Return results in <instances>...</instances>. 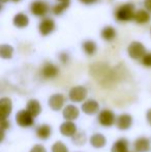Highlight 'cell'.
Listing matches in <instances>:
<instances>
[{"mask_svg": "<svg viewBox=\"0 0 151 152\" xmlns=\"http://www.w3.org/2000/svg\"><path fill=\"white\" fill-rule=\"evenodd\" d=\"M135 5L133 3H125L120 5L115 12V18L120 22H127L135 19Z\"/></svg>", "mask_w": 151, "mask_h": 152, "instance_id": "1", "label": "cell"}, {"mask_svg": "<svg viewBox=\"0 0 151 152\" xmlns=\"http://www.w3.org/2000/svg\"><path fill=\"white\" fill-rule=\"evenodd\" d=\"M127 52H128V55L131 58L135 59V60H139V59H142L146 52V48L143 44L139 42H133L129 44L128 48H127Z\"/></svg>", "mask_w": 151, "mask_h": 152, "instance_id": "2", "label": "cell"}, {"mask_svg": "<svg viewBox=\"0 0 151 152\" xmlns=\"http://www.w3.org/2000/svg\"><path fill=\"white\" fill-rule=\"evenodd\" d=\"M116 116L111 110H108V109H105V110L101 111L98 114V117H97V121L104 127H111L112 125H114L116 123Z\"/></svg>", "mask_w": 151, "mask_h": 152, "instance_id": "3", "label": "cell"}, {"mask_svg": "<svg viewBox=\"0 0 151 152\" xmlns=\"http://www.w3.org/2000/svg\"><path fill=\"white\" fill-rule=\"evenodd\" d=\"M88 95V90L84 86H75L69 90V97L73 102H85Z\"/></svg>", "mask_w": 151, "mask_h": 152, "instance_id": "4", "label": "cell"}, {"mask_svg": "<svg viewBox=\"0 0 151 152\" xmlns=\"http://www.w3.org/2000/svg\"><path fill=\"white\" fill-rule=\"evenodd\" d=\"M16 122L21 127H30L34 124V118L27 110H20L16 114Z\"/></svg>", "mask_w": 151, "mask_h": 152, "instance_id": "5", "label": "cell"}, {"mask_svg": "<svg viewBox=\"0 0 151 152\" xmlns=\"http://www.w3.org/2000/svg\"><path fill=\"white\" fill-rule=\"evenodd\" d=\"M65 102V97L63 94L61 93H55L53 95L50 96L48 100V104L53 111L57 112V111H60L63 109Z\"/></svg>", "mask_w": 151, "mask_h": 152, "instance_id": "6", "label": "cell"}, {"mask_svg": "<svg viewBox=\"0 0 151 152\" xmlns=\"http://www.w3.org/2000/svg\"><path fill=\"white\" fill-rule=\"evenodd\" d=\"M40 74H42V78L44 79H54L59 75V68L55 64L51 63V62H47L42 67Z\"/></svg>", "mask_w": 151, "mask_h": 152, "instance_id": "7", "label": "cell"}, {"mask_svg": "<svg viewBox=\"0 0 151 152\" xmlns=\"http://www.w3.org/2000/svg\"><path fill=\"white\" fill-rule=\"evenodd\" d=\"M12 102L9 97H2L0 99V114H1V120H6L12 114Z\"/></svg>", "mask_w": 151, "mask_h": 152, "instance_id": "8", "label": "cell"}, {"mask_svg": "<svg viewBox=\"0 0 151 152\" xmlns=\"http://www.w3.org/2000/svg\"><path fill=\"white\" fill-rule=\"evenodd\" d=\"M30 10L34 16L42 17L48 12V4L42 0H35L31 3Z\"/></svg>", "mask_w": 151, "mask_h": 152, "instance_id": "9", "label": "cell"}, {"mask_svg": "<svg viewBox=\"0 0 151 152\" xmlns=\"http://www.w3.org/2000/svg\"><path fill=\"white\" fill-rule=\"evenodd\" d=\"M59 130H60V134L62 136L67 137V138H73L78 132L77 125L74 123V121H64L63 123H61Z\"/></svg>", "mask_w": 151, "mask_h": 152, "instance_id": "10", "label": "cell"}, {"mask_svg": "<svg viewBox=\"0 0 151 152\" xmlns=\"http://www.w3.org/2000/svg\"><path fill=\"white\" fill-rule=\"evenodd\" d=\"M116 126L118 127V129L120 130H127L131 128V126L133 125V117L129 114H121L117 117L116 119Z\"/></svg>", "mask_w": 151, "mask_h": 152, "instance_id": "11", "label": "cell"}, {"mask_svg": "<svg viewBox=\"0 0 151 152\" xmlns=\"http://www.w3.org/2000/svg\"><path fill=\"white\" fill-rule=\"evenodd\" d=\"M62 115L65 121H75L80 116V111L75 104H67L63 109Z\"/></svg>", "mask_w": 151, "mask_h": 152, "instance_id": "12", "label": "cell"}, {"mask_svg": "<svg viewBox=\"0 0 151 152\" xmlns=\"http://www.w3.org/2000/svg\"><path fill=\"white\" fill-rule=\"evenodd\" d=\"M38 29H39V33L42 35L46 36L49 35L50 33H52L55 29V23L54 21L51 18H44L40 21L39 26H38Z\"/></svg>", "mask_w": 151, "mask_h": 152, "instance_id": "13", "label": "cell"}, {"mask_svg": "<svg viewBox=\"0 0 151 152\" xmlns=\"http://www.w3.org/2000/svg\"><path fill=\"white\" fill-rule=\"evenodd\" d=\"M82 111L86 115H95L99 111V104L94 99H87L82 104Z\"/></svg>", "mask_w": 151, "mask_h": 152, "instance_id": "14", "label": "cell"}, {"mask_svg": "<svg viewBox=\"0 0 151 152\" xmlns=\"http://www.w3.org/2000/svg\"><path fill=\"white\" fill-rule=\"evenodd\" d=\"M151 142L146 137H140L133 143V148L136 152H148L150 150Z\"/></svg>", "mask_w": 151, "mask_h": 152, "instance_id": "15", "label": "cell"}, {"mask_svg": "<svg viewBox=\"0 0 151 152\" xmlns=\"http://www.w3.org/2000/svg\"><path fill=\"white\" fill-rule=\"evenodd\" d=\"M36 137L40 140H48L52 134V126L49 124H40L36 127L35 130Z\"/></svg>", "mask_w": 151, "mask_h": 152, "instance_id": "16", "label": "cell"}, {"mask_svg": "<svg viewBox=\"0 0 151 152\" xmlns=\"http://www.w3.org/2000/svg\"><path fill=\"white\" fill-rule=\"evenodd\" d=\"M26 110L32 115L33 118H36L42 112V106L37 99H30L26 104Z\"/></svg>", "mask_w": 151, "mask_h": 152, "instance_id": "17", "label": "cell"}, {"mask_svg": "<svg viewBox=\"0 0 151 152\" xmlns=\"http://www.w3.org/2000/svg\"><path fill=\"white\" fill-rule=\"evenodd\" d=\"M90 145L94 148H103L107 144V139L101 134H94L90 137Z\"/></svg>", "mask_w": 151, "mask_h": 152, "instance_id": "18", "label": "cell"}, {"mask_svg": "<svg viewBox=\"0 0 151 152\" xmlns=\"http://www.w3.org/2000/svg\"><path fill=\"white\" fill-rule=\"evenodd\" d=\"M111 152H128V141L125 138H120L112 145Z\"/></svg>", "mask_w": 151, "mask_h": 152, "instance_id": "19", "label": "cell"}, {"mask_svg": "<svg viewBox=\"0 0 151 152\" xmlns=\"http://www.w3.org/2000/svg\"><path fill=\"white\" fill-rule=\"evenodd\" d=\"M29 24V19L26 15L19 12L14 17V25L18 28H24Z\"/></svg>", "mask_w": 151, "mask_h": 152, "instance_id": "20", "label": "cell"}, {"mask_svg": "<svg viewBox=\"0 0 151 152\" xmlns=\"http://www.w3.org/2000/svg\"><path fill=\"white\" fill-rule=\"evenodd\" d=\"M150 15L148 12L144 10H140L138 12H136L135 15V19L133 20L138 23V24H145V23L149 22L150 21Z\"/></svg>", "mask_w": 151, "mask_h": 152, "instance_id": "21", "label": "cell"}, {"mask_svg": "<svg viewBox=\"0 0 151 152\" xmlns=\"http://www.w3.org/2000/svg\"><path fill=\"white\" fill-rule=\"evenodd\" d=\"M14 54V48L9 45L3 44L0 46V56L2 59H10Z\"/></svg>", "mask_w": 151, "mask_h": 152, "instance_id": "22", "label": "cell"}, {"mask_svg": "<svg viewBox=\"0 0 151 152\" xmlns=\"http://www.w3.org/2000/svg\"><path fill=\"white\" fill-rule=\"evenodd\" d=\"M83 50L89 56H92L95 54L97 50V46L93 40H86V42H83Z\"/></svg>", "mask_w": 151, "mask_h": 152, "instance_id": "23", "label": "cell"}, {"mask_svg": "<svg viewBox=\"0 0 151 152\" xmlns=\"http://www.w3.org/2000/svg\"><path fill=\"white\" fill-rule=\"evenodd\" d=\"M101 36L104 39L106 40H112L116 36V30L114 29V27L112 26H106L105 28L101 30Z\"/></svg>", "mask_w": 151, "mask_h": 152, "instance_id": "24", "label": "cell"}, {"mask_svg": "<svg viewBox=\"0 0 151 152\" xmlns=\"http://www.w3.org/2000/svg\"><path fill=\"white\" fill-rule=\"evenodd\" d=\"M71 140H73V143L76 146H83V145H85V143L87 141L86 134L83 132H79L71 138Z\"/></svg>", "mask_w": 151, "mask_h": 152, "instance_id": "25", "label": "cell"}, {"mask_svg": "<svg viewBox=\"0 0 151 152\" xmlns=\"http://www.w3.org/2000/svg\"><path fill=\"white\" fill-rule=\"evenodd\" d=\"M69 2H59V3L55 4L53 6V12L55 15H57V16H59V15H61L69 7Z\"/></svg>", "mask_w": 151, "mask_h": 152, "instance_id": "26", "label": "cell"}, {"mask_svg": "<svg viewBox=\"0 0 151 152\" xmlns=\"http://www.w3.org/2000/svg\"><path fill=\"white\" fill-rule=\"evenodd\" d=\"M52 152H69V148L66 147V145L64 144L61 141H57L53 144L52 149H51Z\"/></svg>", "mask_w": 151, "mask_h": 152, "instance_id": "27", "label": "cell"}, {"mask_svg": "<svg viewBox=\"0 0 151 152\" xmlns=\"http://www.w3.org/2000/svg\"><path fill=\"white\" fill-rule=\"evenodd\" d=\"M142 64L146 67H151V52L146 53L145 56L141 59Z\"/></svg>", "mask_w": 151, "mask_h": 152, "instance_id": "28", "label": "cell"}, {"mask_svg": "<svg viewBox=\"0 0 151 152\" xmlns=\"http://www.w3.org/2000/svg\"><path fill=\"white\" fill-rule=\"evenodd\" d=\"M29 152H47V149L44 148V146H42V145L36 144L30 149Z\"/></svg>", "mask_w": 151, "mask_h": 152, "instance_id": "29", "label": "cell"}, {"mask_svg": "<svg viewBox=\"0 0 151 152\" xmlns=\"http://www.w3.org/2000/svg\"><path fill=\"white\" fill-rule=\"evenodd\" d=\"M1 130H4V132H5L6 129H7V128H9V126H10V122L7 120V119H6V120H1Z\"/></svg>", "mask_w": 151, "mask_h": 152, "instance_id": "30", "label": "cell"}, {"mask_svg": "<svg viewBox=\"0 0 151 152\" xmlns=\"http://www.w3.org/2000/svg\"><path fill=\"white\" fill-rule=\"evenodd\" d=\"M59 59H60V61L62 62V63L66 64L67 62H69V55H67L66 53H61L60 56H59Z\"/></svg>", "mask_w": 151, "mask_h": 152, "instance_id": "31", "label": "cell"}, {"mask_svg": "<svg viewBox=\"0 0 151 152\" xmlns=\"http://www.w3.org/2000/svg\"><path fill=\"white\" fill-rule=\"evenodd\" d=\"M144 5H145L146 10L151 12V0H145L144 1Z\"/></svg>", "mask_w": 151, "mask_h": 152, "instance_id": "32", "label": "cell"}, {"mask_svg": "<svg viewBox=\"0 0 151 152\" xmlns=\"http://www.w3.org/2000/svg\"><path fill=\"white\" fill-rule=\"evenodd\" d=\"M146 120H147L149 125L151 126V109H149L147 111V113H146Z\"/></svg>", "mask_w": 151, "mask_h": 152, "instance_id": "33", "label": "cell"}, {"mask_svg": "<svg viewBox=\"0 0 151 152\" xmlns=\"http://www.w3.org/2000/svg\"><path fill=\"white\" fill-rule=\"evenodd\" d=\"M80 1L84 4H92V3H94V2H96L97 0H80Z\"/></svg>", "mask_w": 151, "mask_h": 152, "instance_id": "34", "label": "cell"}, {"mask_svg": "<svg viewBox=\"0 0 151 152\" xmlns=\"http://www.w3.org/2000/svg\"><path fill=\"white\" fill-rule=\"evenodd\" d=\"M59 2H69V0H58Z\"/></svg>", "mask_w": 151, "mask_h": 152, "instance_id": "35", "label": "cell"}, {"mask_svg": "<svg viewBox=\"0 0 151 152\" xmlns=\"http://www.w3.org/2000/svg\"><path fill=\"white\" fill-rule=\"evenodd\" d=\"M0 1H1V3H5V2H7L8 0H0Z\"/></svg>", "mask_w": 151, "mask_h": 152, "instance_id": "36", "label": "cell"}, {"mask_svg": "<svg viewBox=\"0 0 151 152\" xmlns=\"http://www.w3.org/2000/svg\"><path fill=\"white\" fill-rule=\"evenodd\" d=\"M14 1H18V0H14Z\"/></svg>", "mask_w": 151, "mask_h": 152, "instance_id": "37", "label": "cell"}, {"mask_svg": "<svg viewBox=\"0 0 151 152\" xmlns=\"http://www.w3.org/2000/svg\"><path fill=\"white\" fill-rule=\"evenodd\" d=\"M150 33H151V29H150Z\"/></svg>", "mask_w": 151, "mask_h": 152, "instance_id": "38", "label": "cell"}]
</instances>
